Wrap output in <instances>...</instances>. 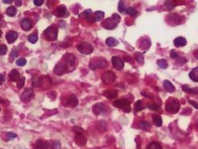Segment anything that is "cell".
<instances>
[{
	"label": "cell",
	"mask_w": 198,
	"mask_h": 149,
	"mask_svg": "<svg viewBox=\"0 0 198 149\" xmlns=\"http://www.w3.org/2000/svg\"><path fill=\"white\" fill-rule=\"evenodd\" d=\"M165 6H166V8H168V9H169V10H171L172 8H174V5L173 4L171 3V2H165Z\"/></svg>",
	"instance_id": "obj_49"
},
{
	"label": "cell",
	"mask_w": 198,
	"mask_h": 149,
	"mask_svg": "<svg viewBox=\"0 0 198 149\" xmlns=\"http://www.w3.org/2000/svg\"><path fill=\"white\" fill-rule=\"evenodd\" d=\"M21 1H16V5H17V6H21V5H22V4H21Z\"/></svg>",
	"instance_id": "obj_55"
},
{
	"label": "cell",
	"mask_w": 198,
	"mask_h": 149,
	"mask_svg": "<svg viewBox=\"0 0 198 149\" xmlns=\"http://www.w3.org/2000/svg\"><path fill=\"white\" fill-rule=\"evenodd\" d=\"M142 109H143V107H142V104H141V101L140 100L137 101L136 102L135 105H134V111H135V113H138V112L141 111Z\"/></svg>",
	"instance_id": "obj_34"
},
{
	"label": "cell",
	"mask_w": 198,
	"mask_h": 149,
	"mask_svg": "<svg viewBox=\"0 0 198 149\" xmlns=\"http://www.w3.org/2000/svg\"><path fill=\"white\" fill-rule=\"evenodd\" d=\"M104 17V13L103 11H98L95 12L94 14V18L95 22H98V21H101Z\"/></svg>",
	"instance_id": "obj_26"
},
{
	"label": "cell",
	"mask_w": 198,
	"mask_h": 149,
	"mask_svg": "<svg viewBox=\"0 0 198 149\" xmlns=\"http://www.w3.org/2000/svg\"><path fill=\"white\" fill-rule=\"evenodd\" d=\"M103 95L108 99H113L118 96V92L116 90H105Z\"/></svg>",
	"instance_id": "obj_20"
},
{
	"label": "cell",
	"mask_w": 198,
	"mask_h": 149,
	"mask_svg": "<svg viewBox=\"0 0 198 149\" xmlns=\"http://www.w3.org/2000/svg\"><path fill=\"white\" fill-rule=\"evenodd\" d=\"M197 124H198V120H197Z\"/></svg>",
	"instance_id": "obj_58"
},
{
	"label": "cell",
	"mask_w": 198,
	"mask_h": 149,
	"mask_svg": "<svg viewBox=\"0 0 198 149\" xmlns=\"http://www.w3.org/2000/svg\"><path fill=\"white\" fill-rule=\"evenodd\" d=\"M8 76H9V78L11 81H17L19 79V72L16 69H13L12 71L10 72Z\"/></svg>",
	"instance_id": "obj_21"
},
{
	"label": "cell",
	"mask_w": 198,
	"mask_h": 149,
	"mask_svg": "<svg viewBox=\"0 0 198 149\" xmlns=\"http://www.w3.org/2000/svg\"><path fill=\"white\" fill-rule=\"evenodd\" d=\"M75 142L79 146H83L87 143V138L83 135V133H75Z\"/></svg>",
	"instance_id": "obj_11"
},
{
	"label": "cell",
	"mask_w": 198,
	"mask_h": 149,
	"mask_svg": "<svg viewBox=\"0 0 198 149\" xmlns=\"http://www.w3.org/2000/svg\"><path fill=\"white\" fill-rule=\"evenodd\" d=\"M106 44L109 47H114L118 45V41L114 37H108L106 40Z\"/></svg>",
	"instance_id": "obj_24"
},
{
	"label": "cell",
	"mask_w": 198,
	"mask_h": 149,
	"mask_svg": "<svg viewBox=\"0 0 198 149\" xmlns=\"http://www.w3.org/2000/svg\"><path fill=\"white\" fill-rule=\"evenodd\" d=\"M58 29L55 26H49L43 32V36L46 40L54 41L57 38Z\"/></svg>",
	"instance_id": "obj_4"
},
{
	"label": "cell",
	"mask_w": 198,
	"mask_h": 149,
	"mask_svg": "<svg viewBox=\"0 0 198 149\" xmlns=\"http://www.w3.org/2000/svg\"><path fill=\"white\" fill-rule=\"evenodd\" d=\"M180 109V104L179 101L174 98H169L165 104V110L171 114H176Z\"/></svg>",
	"instance_id": "obj_2"
},
{
	"label": "cell",
	"mask_w": 198,
	"mask_h": 149,
	"mask_svg": "<svg viewBox=\"0 0 198 149\" xmlns=\"http://www.w3.org/2000/svg\"><path fill=\"white\" fill-rule=\"evenodd\" d=\"M107 65V61L105 58H95L90 60V68L92 70H95L99 68H104Z\"/></svg>",
	"instance_id": "obj_3"
},
{
	"label": "cell",
	"mask_w": 198,
	"mask_h": 149,
	"mask_svg": "<svg viewBox=\"0 0 198 149\" xmlns=\"http://www.w3.org/2000/svg\"><path fill=\"white\" fill-rule=\"evenodd\" d=\"M63 59L65 60V63L66 64H70L72 66H74L75 63V58L72 54L66 53L63 55Z\"/></svg>",
	"instance_id": "obj_15"
},
{
	"label": "cell",
	"mask_w": 198,
	"mask_h": 149,
	"mask_svg": "<svg viewBox=\"0 0 198 149\" xmlns=\"http://www.w3.org/2000/svg\"><path fill=\"white\" fill-rule=\"evenodd\" d=\"M186 43H187L186 39L183 37H178L174 40V44L176 47H182L186 46Z\"/></svg>",
	"instance_id": "obj_18"
},
{
	"label": "cell",
	"mask_w": 198,
	"mask_h": 149,
	"mask_svg": "<svg viewBox=\"0 0 198 149\" xmlns=\"http://www.w3.org/2000/svg\"><path fill=\"white\" fill-rule=\"evenodd\" d=\"M6 13L9 17L15 16V15H16V8H15L14 6H10L9 8L7 9Z\"/></svg>",
	"instance_id": "obj_30"
},
{
	"label": "cell",
	"mask_w": 198,
	"mask_h": 149,
	"mask_svg": "<svg viewBox=\"0 0 198 149\" xmlns=\"http://www.w3.org/2000/svg\"><path fill=\"white\" fill-rule=\"evenodd\" d=\"M147 149H162V147L157 142H152L148 145Z\"/></svg>",
	"instance_id": "obj_27"
},
{
	"label": "cell",
	"mask_w": 198,
	"mask_h": 149,
	"mask_svg": "<svg viewBox=\"0 0 198 149\" xmlns=\"http://www.w3.org/2000/svg\"><path fill=\"white\" fill-rule=\"evenodd\" d=\"M21 26H22V28L24 31H26V32L27 31H29L32 28V20L30 19H28V18H25L24 19H22Z\"/></svg>",
	"instance_id": "obj_17"
},
{
	"label": "cell",
	"mask_w": 198,
	"mask_h": 149,
	"mask_svg": "<svg viewBox=\"0 0 198 149\" xmlns=\"http://www.w3.org/2000/svg\"><path fill=\"white\" fill-rule=\"evenodd\" d=\"M170 56H171V58H176L178 57V54L176 53V51L172 49V50L171 51V52H170Z\"/></svg>",
	"instance_id": "obj_47"
},
{
	"label": "cell",
	"mask_w": 198,
	"mask_h": 149,
	"mask_svg": "<svg viewBox=\"0 0 198 149\" xmlns=\"http://www.w3.org/2000/svg\"><path fill=\"white\" fill-rule=\"evenodd\" d=\"M66 13V8L64 5H60L59 7L56 8L55 11H54V14L55 16L58 17H64L65 14Z\"/></svg>",
	"instance_id": "obj_19"
},
{
	"label": "cell",
	"mask_w": 198,
	"mask_h": 149,
	"mask_svg": "<svg viewBox=\"0 0 198 149\" xmlns=\"http://www.w3.org/2000/svg\"><path fill=\"white\" fill-rule=\"evenodd\" d=\"M163 86L165 87V89H166L167 91L169 92V93H173V92L175 91V87L172 84L171 82L169 81H165L163 82Z\"/></svg>",
	"instance_id": "obj_23"
},
{
	"label": "cell",
	"mask_w": 198,
	"mask_h": 149,
	"mask_svg": "<svg viewBox=\"0 0 198 149\" xmlns=\"http://www.w3.org/2000/svg\"><path fill=\"white\" fill-rule=\"evenodd\" d=\"M5 76L3 75H2V74H0V85H2L5 82Z\"/></svg>",
	"instance_id": "obj_52"
},
{
	"label": "cell",
	"mask_w": 198,
	"mask_h": 149,
	"mask_svg": "<svg viewBox=\"0 0 198 149\" xmlns=\"http://www.w3.org/2000/svg\"><path fill=\"white\" fill-rule=\"evenodd\" d=\"M17 56H18V52H17V51H16V49H13V50L11 51V54H10V58H11V60H13L14 58H16Z\"/></svg>",
	"instance_id": "obj_45"
},
{
	"label": "cell",
	"mask_w": 198,
	"mask_h": 149,
	"mask_svg": "<svg viewBox=\"0 0 198 149\" xmlns=\"http://www.w3.org/2000/svg\"><path fill=\"white\" fill-rule=\"evenodd\" d=\"M134 58L136 60V61L139 63H144V57L143 55L141 53V52H136L134 54Z\"/></svg>",
	"instance_id": "obj_29"
},
{
	"label": "cell",
	"mask_w": 198,
	"mask_h": 149,
	"mask_svg": "<svg viewBox=\"0 0 198 149\" xmlns=\"http://www.w3.org/2000/svg\"><path fill=\"white\" fill-rule=\"evenodd\" d=\"M27 63V60L25 59V58H20V59L17 60L16 62V65L19 66H24Z\"/></svg>",
	"instance_id": "obj_41"
},
{
	"label": "cell",
	"mask_w": 198,
	"mask_h": 149,
	"mask_svg": "<svg viewBox=\"0 0 198 149\" xmlns=\"http://www.w3.org/2000/svg\"><path fill=\"white\" fill-rule=\"evenodd\" d=\"M49 142L42 140H38L34 145V149H49Z\"/></svg>",
	"instance_id": "obj_14"
},
{
	"label": "cell",
	"mask_w": 198,
	"mask_h": 149,
	"mask_svg": "<svg viewBox=\"0 0 198 149\" xmlns=\"http://www.w3.org/2000/svg\"><path fill=\"white\" fill-rule=\"evenodd\" d=\"M25 77L19 78V80L17 81V83H16V86H17L18 88H22L24 86V84H25Z\"/></svg>",
	"instance_id": "obj_39"
},
{
	"label": "cell",
	"mask_w": 198,
	"mask_h": 149,
	"mask_svg": "<svg viewBox=\"0 0 198 149\" xmlns=\"http://www.w3.org/2000/svg\"><path fill=\"white\" fill-rule=\"evenodd\" d=\"M112 63H113V66L115 67V69H117V70H121L124 66V60L116 56H114L112 58Z\"/></svg>",
	"instance_id": "obj_10"
},
{
	"label": "cell",
	"mask_w": 198,
	"mask_h": 149,
	"mask_svg": "<svg viewBox=\"0 0 198 149\" xmlns=\"http://www.w3.org/2000/svg\"><path fill=\"white\" fill-rule=\"evenodd\" d=\"M106 107L104 106V104L102 103H98L96 104L95 105H93V112L95 115L98 116V115L102 114L105 112Z\"/></svg>",
	"instance_id": "obj_12"
},
{
	"label": "cell",
	"mask_w": 198,
	"mask_h": 149,
	"mask_svg": "<svg viewBox=\"0 0 198 149\" xmlns=\"http://www.w3.org/2000/svg\"><path fill=\"white\" fill-rule=\"evenodd\" d=\"M156 63H157L158 66H159V67L161 68V69H167V68H168V62H167V60L165 59H159V60H157V61H156Z\"/></svg>",
	"instance_id": "obj_28"
},
{
	"label": "cell",
	"mask_w": 198,
	"mask_h": 149,
	"mask_svg": "<svg viewBox=\"0 0 198 149\" xmlns=\"http://www.w3.org/2000/svg\"><path fill=\"white\" fill-rule=\"evenodd\" d=\"M28 41H29L30 42H32V43H35V42H37L38 40L37 34L34 33V34H32V35H30L29 36H28Z\"/></svg>",
	"instance_id": "obj_33"
},
{
	"label": "cell",
	"mask_w": 198,
	"mask_h": 149,
	"mask_svg": "<svg viewBox=\"0 0 198 149\" xmlns=\"http://www.w3.org/2000/svg\"><path fill=\"white\" fill-rule=\"evenodd\" d=\"M2 31H1V29H0V37H1V36H2Z\"/></svg>",
	"instance_id": "obj_56"
},
{
	"label": "cell",
	"mask_w": 198,
	"mask_h": 149,
	"mask_svg": "<svg viewBox=\"0 0 198 149\" xmlns=\"http://www.w3.org/2000/svg\"><path fill=\"white\" fill-rule=\"evenodd\" d=\"M79 52L83 55H90L93 52V47L87 42H81L77 46Z\"/></svg>",
	"instance_id": "obj_6"
},
{
	"label": "cell",
	"mask_w": 198,
	"mask_h": 149,
	"mask_svg": "<svg viewBox=\"0 0 198 149\" xmlns=\"http://www.w3.org/2000/svg\"><path fill=\"white\" fill-rule=\"evenodd\" d=\"M0 111H1V108H0Z\"/></svg>",
	"instance_id": "obj_57"
},
{
	"label": "cell",
	"mask_w": 198,
	"mask_h": 149,
	"mask_svg": "<svg viewBox=\"0 0 198 149\" xmlns=\"http://www.w3.org/2000/svg\"><path fill=\"white\" fill-rule=\"evenodd\" d=\"M60 148H61V144H60V142L58 141L53 142L50 146V149H60Z\"/></svg>",
	"instance_id": "obj_36"
},
{
	"label": "cell",
	"mask_w": 198,
	"mask_h": 149,
	"mask_svg": "<svg viewBox=\"0 0 198 149\" xmlns=\"http://www.w3.org/2000/svg\"><path fill=\"white\" fill-rule=\"evenodd\" d=\"M86 19H87V20L88 21V22H95V18H94V14H92V12H90V14L87 15V17H86Z\"/></svg>",
	"instance_id": "obj_44"
},
{
	"label": "cell",
	"mask_w": 198,
	"mask_h": 149,
	"mask_svg": "<svg viewBox=\"0 0 198 149\" xmlns=\"http://www.w3.org/2000/svg\"><path fill=\"white\" fill-rule=\"evenodd\" d=\"M148 107L151 110H154V111H159V110H160V107L158 104H150L148 105Z\"/></svg>",
	"instance_id": "obj_37"
},
{
	"label": "cell",
	"mask_w": 198,
	"mask_h": 149,
	"mask_svg": "<svg viewBox=\"0 0 198 149\" xmlns=\"http://www.w3.org/2000/svg\"><path fill=\"white\" fill-rule=\"evenodd\" d=\"M2 2H4V3H6V4H10L12 2V0H3Z\"/></svg>",
	"instance_id": "obj_54"
},
{
	"label": "cell",
	"mask_w": 198,
	"mask_h": 149,
	"mask_svg": "<svg viewBox=\"0 0 198 149\" xmlns=\"http://www.w3.org/2000/svg\"><path fill=\"white\" fill-rule=\"evenodd\" d=\"M7 137H8V140H11V139L15 138L16 137V135L14 133H12V132H10V133H8L7 134Z\"/></svg>",
	"instance_id": "obj_50"
},
{
	"label": "cell",
	"mask_w": 198,
	"mask_h": 149,
	"mask_svg": "<svg viewBox=\"0 0 198 149\" xmlns=\"http://www.w3.org/2000/svg\"><path fill=\"white\" fill-rule=\"evenodd\" d=\"M125 12L127 14L131 15V16H133V17H136L137 15V14H138L136 10L134 8H133V7H129L128 8H127Z\"/></svg>",
	"instance_id": "obj_31"
},
{
	"label": "cell",
	"mask_w": 198,
	"mask_h": 149,
	"mask_svg": "<svg viewBox=\"0 0 198 149\" xmlns=\"http://www.w3.org/2000/svg\"><path fill=\"white\" fill-rule=\"evenodd\" d=\"M32 85L34 86H36L38 87L41 85V78H39L37 76H34L33 78H32Z\"/></svg>",
	"instance_id": "obj_35"
},
{
	"label": "cell",
	"mask_w": 198,
	"mask_h": 149,
	"mask_svg": "<svg viewBox=\"0 0 198 149\" xmlns=\"http://www.w3.org/2000/svg\"><path fill=\"white\" fill-rule=\"evenodd\" d=\"M34 5H37V6H41L42 4L44 3V1H43V0H34Z\"/></svg>",
	"instance_id": "obj_48"
},
{
	"label": "cell",
	"mask_w": 198,
	"mask_h": 149,
	"mask_svg": "<svg viewBox=\"0 0 198 149\" xmlns=\"http://www.w3.org/2000/svg\"><path fill=\"white\" fill-rule=\"evenodd\" d=\"M182 90L188 93H194V91L196 89H192V88H190L187 85H183L182 86Z\"/></svg>",
	"instance_id": "obj_38"
},
{
	"label": "cell",
	"mask_w": 198,
	"mask_h": 149,
	"mask_svg": "<svg viewBox=\"0 0 198 149\" xmlns=\"http://www.w3.org/2000/svg\"><path fill=\"white\" fill-rule=\"evenodd\" d=\"M34 97V93L31 88H27L21 95V100L23 102H28L32 101Z\"/></svg>",
	"instance_id": "obj_9"
},
{
	"label": "cell",
	"mask_w": 198,
	"mask_h": 149,
	"mask_svg": "<svg viewBox=\"0 0 198 149\" xmlns=\"http://www.w3.org/2000/svg\"><path fill=\"white\" fill-rule=\"evenodd\" d=\"M189 102L191 104H192L195 108L198 109V103H197V102L194 101H191V100L189 101Z\"/></svg>",
	"instance_id": "obj_51"
},
{
	"label": "cell",
	"mask_w": 198,
	"mask_h": 149,
	"mask_svg": "<svg viewBox=\"0 0 198 149\" xmlns=\"http://www.w3.org/2000/svg\"><path fill=\"white\" fill-rule=\"evenodd\" d=\"M116 78V75L112 71H107L101 76L103 82L106 84H110V83H113L115 81Z\"/></svg>",
	"instance_id": "obj_7"
},
{
	"label": "cell",
	"mask_w": 198,
	"mask_h": 149,
	"mask_svg": "<svg viewBox=\"0 0 198 149\" xmlns=\"http://www.w3.org/2000/svg\"><path fill=\"white\" fill-rule=\"evenodd\" d=\"M186 61H187V60H186L185 58H183V57H179V58L177 59L178 65L180 66L185 64V63H186Z\"/></svg>",
	"instance_id": "obj_43"
},
{
	"label": "cell",
	"mask_w": 198,
	"mask_h": 149,
	"mask_svg": "<svg viewBox=\"0 0 198 149\" xmlns=\"http://www.w3.org/2000/svg\"><path fill=\"white\" fill-rule=\"evenodd\" d=\"M194 58H196L197 60H198V50H195L194 52Z\"/></svg>",
	"instance_id": "obj_53"
},
{
	"label": "cell",
	"mask_w": 198,
	"mask_h": 149,
	"mask_svg": "<svg viewBox=\"0 0 198 149\" xmlns=\"http://www.w3.org/2000/svg\"><path fill=\"white\" fill-rule=\"evenodd\" d=\"M18 37L17 32H14V31H9L6 34V39L8 43H13L14 42L16 41V40Z\"/></svg>",
	"instance_id": "obj_16"
},
{
	"label": "cell",
	"mask_w": 198,
	"mask_h": 149,
	"mask_svg": "<svg viewBox=\"0 0 198 149\" xmlns=\"http://www.w3.org/2000/svg\"><path fill=\"white\" fill-rule=\"evenodd\" d=\"M68 69V65L66 64L65 62H60V63H57L55 66V69H54V72L55 74H57V76H63L67 72Z\"/></svg>",
	"instance_id": "obj_8"
},
{
	"label": "cell",
	"mask_w": 198,
	"mask_h": 149,
	"mask_svg": "<svg viewBox=\"0 0 198 149\" xmlns=\"http://www.w3.org/2000/svg\"><path fill=\"white\" fill-rule=\"evenodd\" d=\"M77 104H78V100H77V97L74 94H72L67 99L64 105L69 107H75L77 105Z\"/></svg>",
	"instance_id": "obj_13"
},
{
	"label": "cell",
	"mask_w": 198,
	"mask_h": 149,
	"mask_svg": "<svg viewBox=\"0 0 198 149\" xmlns=\"http://www.w3.org/2000/svg\"><path fill=\"white\" fill-rule=\"evenodd\" d=\"M118 11H119L120 13H124L126 11V8L125 7H124V3L123 1H120L119 3H118Z\"/></svg>",
	"instance_id": "obj_40"
},
{
	"label": "cell",
	"mask_w": 198,
	"mask_h": 149,
	"mask_svg": "<svg viewBox=\"0 0 198 149\" xmlns=\"http://www.w3.org/2000/svg\"><path fill=\"white\" fill-rule=\"evenodd\" d=\"M113 106L117 108H121L125 113H130L131 110L130 102L126 99H118L113 102Z\"/></svg>",
	"instance_id": "obj_5"
},
{
	"label": "cell",
	"mask_w": 198,
	"mask_h": 149,
	"mask_svg": "<svg viewBox=\"0 0 198 149\" xmlns=\"http://www.w3.org/2000/svg\"><path fill=\"white\" fill-rule=\"evenodd\" d=\"M189 78L193 81L198 82V67H195L189 72Z\"/></svg>",
	"instance_id": "obj_22"
},
{
	"label": "cell",
	"mask_w": 198,
	"mask_h": 149,
	"mask_svg": "<svg viewBox=\"0 0 198 149\" xmlns=\"http://www.w3.org/2000/svg\"><path fill=\"white\" fill-rule=\"evenodd\" d=\"M121 21V17L118 14H113V16L104 19L101 23L102 27L108 30H113L117 27Z\"/></svg>",
	"instance_id": "obj_1"
},
{
	"label": "cell",
	"mask_w": 198,
	"mask_h": 149,
	"mask_svg": "<svg viewBox=\"0 0 198 149\" xmlns=\"http://www.w3.org/2000/svg\"><path fill=\"white\" fill-rule=\"evenodd\" d=\"M72 130H73V131H74L75 133H84V130H83V128H81V127H77V126H75V127H73Z\"/></svg>",
	"instance_id": "obj_46"
},
{
	"label": "cell",
	"mask_w": 198,
	"mask_h": 149,
	"mask_svg": "<svg viewBox=\"0 0 198 149\" xmlns=\"http://www.w3.org/2000/svg\"><path fill=\"white\" fill-rule=\"evenodd\" d=\"M152 119H153V122H154V124L155 125L156 127H161V126H162V119L160 116H158V115H154Z\"/></svg>",
	"instance_id": "obj_25"
},
{
	"label": "cell",
	"mask_w": 198,
	"mask_h": 149,
	"mask_svg": "<svg viewBox=\"0 0 198 149\" xmlns=\"http://www.w3.org/2000/svg\"><path fill=\"white\" fill-rule=\"evenodd\" d=\"M7 51H8V48L5 45L2 44L0 45V55H4L7 53Z\"/></svg>",
	"instance_id": "obj_42"
},
{
	"label": "cell",
	"mask_w": 198,
	"mask_h": 149,
	"mask_svg": "<svg viewBox=\"0 0 198 149\" xmlns=\"http://www.w3.org/2000/svg\"><path fill=\"white\" fill-rule=\"evenodd\" d=\"M138 127L141 129H148L151 127V125L149 122L145 121H141L138 124Z\"/></svg>",
	"instance_id": "obj_32"
}]
</instances>
